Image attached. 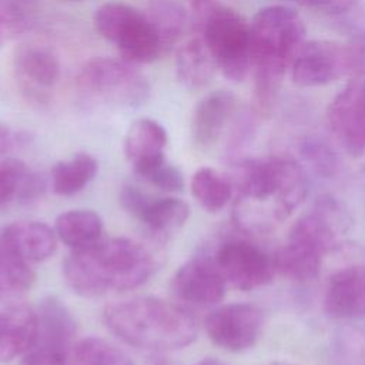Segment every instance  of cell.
Wrapping results in <instances>:
<instances>
[{"instance_id": "1", "label": "cell", "mask_w": 365, "mask_h": 365, "mask_svg": "<svg viewBox=\"0 0 365 365\" xmlns=\"http://www.w3.org/2000/svg\"><path fill=\"white\" fill-rule=\"evenodd\" d=\"M231 181L238 194L237 222L252 232H268L282 224L308 194L304 167L288 157L244 160Z\"/></svg>"}, {"instance_id": "2", "label": "cell", "mask_w": 365, "mask_h": 365, "mask_svg": "<svg viewBox=\"0 0 365 365\" xmlns=\"http://www.w3.org/2000/svg\"><path fill=\"white\" fill-rule=\"evenodd\" d=\"M154 269L151 251L124 237L100 238L88 247L73 250L63 264L66 284L87 298L137 288Z\"/></svg>"}, {"instance_id": "3", "label": "cell", "mask_w": 365, "mask_h": 365, "mask_svg": "<svg viewBox=\"0 0 365 365\" xmlns=\"http://www.w3.org/2000/svg\"><path fill=\"white\" fill-rule=\"evenodd\" d=\"M305 26L299 14L287 6L272 4L257 11L250 23L254 106L268 114L282 77L304 44Z\"/></svg>"}, {"instance_id": "4", "label": "cell", "mask_w": 365, "mask_h": 365, "mask_svg": "<svg viewBox=\"0 0 365 365\" xmlns=\"http://www.w3.org/2000/svg\"><path fill=\"white\" fill-rule=\"evenodd\" d=\"M103 318L114 335L141 349H181L198 335L197 321L184 307L153 297L111 304Z\"/></svg>"}, {"instance_id": "5", "label": "cell", "mask_w": 365, "mask_h": 365, "mask_svg": "<svg viewBox=\"0 0 365 365\" xmlns=\"http://www.w3.org/2000/svg\"><path fill=\"white\" fill-rule=\"evenodd\" d=\"M191 23L224 77L242 81L251 63L250 23L215 0H191Z\"/></svg>"}, {"instance_id": "6", "label": "cell", "mask_w": 365, "mask_h": 365, "mask_svg": "<svg viewBox=\"0 0 365 365\" xmlns=\"http://www.w3.org/2000/svg\"><path fill=\"white\" fill-rule=\"evenodd\" d=\"M84 103L107 108H137L150 97V84L131 63L111 57L88 60L76 77Z\"/></svg>"}, {"instance_id": "7", "label": "cell", "mask_w": 365, "mask_h": 365, "mask_svg": "<svg viewBox=\"0 0 365 365\" xmlns=\"http://www.w3.org/2000/svg\"><path fill=\"white\" fill-rule=\"evenodd\" d=\"M94 26L101 37L118 48L123 60L131 64L151 63L163 53L147 13L130 4L110 1L100 6L94 13Z\"/></svg>"}, {"instance_id": "8", "label": "cell", "mask_w": 365, "mask_h": 365, "mask_svg": "<svg viewBox=\"0 0 365 365\" xmlns=\"http://www.w3.org/2000/svg\"><path fill=\"white\" fill-rule=\"evenodd\" d=\"M34 344L23 356L26 365L66 364L77 334L76 319L70 309L56 297L44 298L37 309Z\"/></svg>"}, {"instance_id": "9", "label": "cell", "mask_w": 365, "mask_h": 365, "mask_svg": "<svg viewBox=\"0 0 365 365\" xmlns=\"http://www.w3.org/2000/svg\"><path fill=\"white\" fill-rule=\"evenodd\" d=\"M262 324L264 317L257 305L234 302L210 312L204 327L217 346L230 352H244L257 344Z\"/></svg>"}, {"instance_id": "10", "label": "cell", "mask_w": 365, "mask_h": 365, "mask_svg": "<svg viewBox=\"0 0 365 365\" xmlns=\"http://www.w3.org/2000/svg\"><path fill=\"white\" fill-rule=\"evenodd\" d=\"M227 284L241 291H252L272 281V258L257 245L244 240L222 242L214 257Z\"/></svg>"}, {"instance_id": "11", "label": "cell", "mask_w": 365, "mask_h": 365, "mask_svg": "<svg viewBox=\"0 0 365 365\" xmlns=\"http://www.w3.org/2000/svg\"><path fill=\"white\" fill-rule=\"evenodd\" d=\"M327 118L335 140L349 155L365 153V76L348 81L331 101Z\"/></svg>"}, {"instance_id": "12", "label": "cell", "mask_w": 365, "mask_h": 365, "mask_svg": "<svg viewBox=\"0 0 365 365\" xmlns=\"http://www.w3.org/2000/svg\"><path fill=\"white\" fill-rule=\"evenodd\" d=\"M292 81L299 87H315L349 77L345 43L314 40L304 43L291 64Z\"/></svg>"}, {"instance_id": "13", "label": "cell", "mask_w": 365, "mask_h": 365, "mask_svg": "<svg viewBox=\"0 0 365 365\" xmlns=\"http://www.w3.org/2000/svg\"><path fill=\"white\" fill-rule=\"evenodd\" d=\"M121 207L147 230L167 235L182 227L190 215L185 201L175 197H158L135 185H124L120 191Z\"/></svg>"}, {"instance_id": "14", "label": "cell", "mask_w": 365, "mask_h": 365, "mask_svg": "<svg viewBox=\"0 0 365 365\" xmlns=\"http://www.w3.org/2000/svg\"><path fill=\"white\" fill-rule=\"evenodd\" d=\"M14 74L17 86L27 100L46 104L60 80L61 66L58 57L48 47L27 44L16 53Z\"/></svg>"}, {"instance_id": "15", "label": "cell", "mask_w": 365, "mask_h": 365, "mask_svg": "<svg viewBox=\"0 0 365 365\" xmlns=\"http://www.w3.org/2000/svg\"><path fill=\"white\" fill-rule=\"evenodd\" d=\"M227 289V281L214 259L195 257L182 264L171 278V291L182 302L195 307L218 304Z\"/></svg>"}, {"instance_id": "16", "label": "cell", "mask_w": 365, "mask_h": 365, "mask_svg": "<svg viewBox=\"0 0 365 365\" xmlns=\"http://www.w3.org/2000/svg\"><path fill=\"white\" fill-rule=\"evenodd\" d=\"M324 309L334 319L365 318V267L351 265L335 272L325 289Z\"/></svg>"}, {"instance_id": "17", "label": "cell", "mask_w": 365, "mask_h": 365, "mask_svg": "<svg viewBox=\"0 0 365 365\" xmlns=\"http://www.w3.org/2000/svg\"><path fill=\"white\" fill-rule=\"evenodd\" d=\"M237 97L225 90H217L202 97L191 118V137L201 148L212 147L221 137L237 110Z\"/></svg>"}, {"instance_id": "18", "label": "cell", "mask_w": 365, "mask_h": 365, "mask_svg": "<svg viewBox=\"0 0 365 365\" xmlns=\"http://www.w3.org/2000/svg\"><path fill=\"white\" fill-rule=\"evenodd\" d=\"M165 128L151 118L133 121L124 137V154L137 175L165 160Z\"/></svg>"}, {"instance_id": "19", "label": "cell", "mask_w": 365, "mask_h": 365, "mask_svg": "<svg viewBox=\"0 0 365 365\" xmlns=\"http://www.w3.org/2000/svg\"><path fill=\"white\" fill-rule=\"evenodd\" d=\"M37 331L36 309L23 304L0 308V362L24 356L34 344Z\"/></svg>"}, {"instance_id": "20", "label": "cell", "mask_w": 365, "mask_h": 365, "mask_svg": "<svg viewBox=\"0 0 365 365\" xmlns=\"http://www.w3.org/2000/svg\"><path fill=\"white\" fill-rule=\"evenodd\" d=\"M7 245L24 261L40 262L57 248L56 231L40 221H14L1 230Z\"/></svg>"}, {"instance_id": "21", "label": "cell", "mask_w": 365, "mask_h": 365, "mask_svg": "<svg viewBox=\"0 0 365 365\" xmlns=\"http://www.w3.org/2000/svg\"><path fill=\"white\" fill-rule=\"evenodd\" d=\"M325 252L311 241L289 234L272 257L275 272L294 281L314 279L322 267Z\"/></svg>"}, {"instance_id": "22", "label": "cell", "mask_w": 365, "mask_h": 365, "mask_svg": "<svg viewBox=\"0 0 365 365\" xmlns=\"http://www.w3.org/2000/svg\"><path fill=\"white\" fill-rule=\"evenodd\" d=\"M217 64L201 34L194 33L175 53V76L178 81L190 88H202L210 83Z\"/></svg>"}, {"instance_id": "23", "label": "cell", "mask_w": 365, "mask_h": 365, "mask_svg": "<svg viewBox=\"0 0 365 365\" xmlns=\"http://www.w3.org/2000/svg\"><path fill=\"white\" fill-rule=\"evenodd\" d=\"M44 192V180L16 158L0 160V205L11 201L29 202Z\"/></svg>"}, {"instance_id": "24", "label": "cell", "mask_w": 365, "mask_h": 365, "mask_svg": "<svg viewBox=\"0 0 365 365\" xmlns=\"http://www.w3.org/2000/svg\"><path fill=\"white\" fill-rule=\"evenodd\" d=\"M54 231L67 247L78 250L103 238V220L90 210H70L56 218Z\"/></svg>"}, {"instance_id": "25", "label": "cell", "mask_w": 365, "mask_h": 365, "mask_svg": "<svg viewBox=\"0 0 365 365\" xmlns=\"http://www.w3.org/2000/svg\"><path fill=\"white\" fill-rule=\"evenodd\" d=\"M97 171V160L91 154L78 153L54 164L50 173L51 188L58 195H74L94 180Z\"/></svg>"}, {"instance_id": "26", "label": "cell", "mask_w": 365, "mask_h": 365, "mask_svg": "<svg viewBox=\"0 0 365 365\" xmlns=\"http://www.w3.org/2000/svg\"><path fill=\"white\" fill-rule=\"evenodd\" d=\"M36 274L30 262L19 257L4 241L0 231V301L20 299L34 284Z\"/></svg>"}, {"instance_id": "27", "label": "cell", "mask_w": 365, "mask_h": 365, "mask_svg": "<svg viewBox=\"0 0 365 365\" xmlns=\"http://www.w3.org/2000/svg\"><path fill=\"white\" fill-rule=\"evenodd\" d=\"M147 16L158 34L163 51H170L180 43L188 26V16L178 1L150 0Z\"/></svg>"}, {"instance_id": "28", "label": "cell", "mask_w": 365, "mask_h": 365, "mask_svg": "<svg viewBox=\"0 0 365 365\" xmlns=\"http://www.w3.org/2000/svg\"><path fill=\"white\" fill-rule=\"evenodd\" d=\"M192 197L210 212L222 210L232 197V181L211 167L198 168L190 182Z\"/></svg>"}, {"instance_id": "29", "label": "cell", "mask_w": 365, "mask_h": 365, "mask_svg": "<svg viewBox=\"0 0 365 365\" xmlns=\"http://www.w3.org/2000/svg\"><path fill=\"white\" fill-rule=\"evenodd\" d=\"M67 365H134L131 359L114 344L88 336L76 342L68 354Z\"/></svg>"}, {"instance_id": "30", "label": "cell", "mask_w": 365, "mask_h": 365, "mask_svg": "<svg viewBox=\"0 0 365 365\" xmlns=\"http://www.w3.org/2000/svg\"><path fill=\"white\" fill-rule=\"evenodd\" d=\"M302 157L324 177H331L338 168V157L329 144L318 137H308L301 145Z\"/></svg>"}, {"instance_id": "31", "label": "cell", "mask_w": 365, "mask_h": 365, "mask_svg": "<svg viewBox=\"0 0 365 365\" xmlns=\"http://www.w3.org/2000/svg\"><path fill=\"white\" fill-rule=\"evenodd\" d=\"M138 177H141L145 182L151 184L153 187L160 188L167 192L182 191V188L185 185L184 175L180 171V168L173 165L171 163H168L167 158L163 160L161 163L153 165L151 168H148L147 171L140 174Z\"/></svg>"}, {"instance_id": "32", "label": "cell", "mask_w": 365, "mask_h": 365, "mask_svg": "<svg viewBox=\"0 0 365 365\" xmlns=\"http://www.w3.org/2000/svg\"><path fill=\"white\" fill-rule=\"evenodd\" d=\"M345 46L349 60V77L365 76V31L354 34Z\"/></svg>"}, {"instance_id": "33", "label": "cell", "mask_w": 365, "mask_h": 365, "mask_svg": "<svg viewBox=\"0 0 365 365\" xmlns=\"http://www.w3.org/2000/svg\"><path fill=\"white\" fill-rule=\"evenodd\" d=\"M289 1H295L319 11L336 14V13L346 11L354 4L355 0H289Z\"/></svg>"}, {"instance_id": "34", "label": "cell", "mask_w": 365, "mask_h": 365, "mask_svg": "<svg viewBox=\"0 0 365 365\" xmlns=\"http://www.w3.org/2000/svg\"><path fill=\"white\" fill-rule=\"evenodd\" d=\"M4 3L21 21L29 26L40 0H4Z\"/></svg>"}, {"instance_id": "35", "label": "cell", "mask_w": 365, "mask_h": 365, "mask_svg": "<svg viewBox=\"0 0 365 365\" xmlns=\"http://www.w3.org/2000/svg\"><path fill=\"white\" fill-rule=\"evenodd\" d=\"M0 16H3V17H6L13 26H14V29H16V31L17 33H21V31H24L29 26L24 23V21H21L9 7H7V4L4 3V0H0Z\"/></svg>"}, {"instance_id": "36", "label": "cell", "mask_w": 365, "mask_h": 365, "mask_svg": "<svg viewBox=\"0 0 365 365\" xmlns=\"http://www.w3.org/2000/svg\"><path fill=\"white\" fill-rule=\"evenodd\" d=\"M16 141V135L11 133L9 127L0 123V155L6 151H9Z\"/></svg>"}, {"instance_id": "37", "label": "cell", "mask_w": 365, "mask_h": 365, "mask_svg": "<svg viewBox=\"0 0 365 365\" xmlns=\"http://www.w3.org/2000/svg\"><path fill=\"white\" fill-rule=\"evenodd\" d=\"M11 36H16L13 27H11L4 19L0 17V47H1L3 43H4L9 37H11Z\"/></svg>"}, {"instance_id": "38", "label": "cell", "mask_w": 365, "mask_h": 365, "mask_svg": "<svg viewBox=\"0 0 365 365\" xmlns=\"http://www.w3.org/2000/svg\"><path fill=\"white\" fill-rule=\"evenodd\" d=\"M194 365H225V364L218 361V359H215V358H205V359H202V361H200V362H197Z\"/></svg>"}, {"instance_id": "39", "label": "cell", "mask_w": 365, "mask_h": 365, "mask_svg": "<svg viewBox=\"0 0 365 365\" xmlns=\"http://www.w3.org/2000/svg\"><path fill=\"white\" fill-rule=\"evenodd\" d=\"M23 365H26V364H23ZM54 365H67V362L66 364H54Z\"/></svg>"}]
</instances>
